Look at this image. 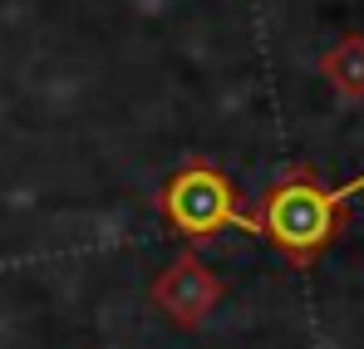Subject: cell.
Masks as SVG:
<instances>
[{"instance_id": "cell-1", "label": "cell", "mask_w": 364, "mask_h": 349, "mask_svg": "<svg viewBox=\"0 0 364 349\" xmlns=\"http://www.w3.org/2000/svg\"><path fill=\"white\" fill-rule=\"evenodd\" d=\"M360 192H364V173L350 177L345 187H330L310 163H291L251 207L256 212V236L271 251H281L296 271H305L350 227V202Z\"/></svg>"}, {"instance_id": "cell-2", "label": "cell", "mask_w": 364, "mask_h": 349, "mask_svg": "<svg viewBox=\"0 0 364 349\" xmlns=\"http://www.w3.org/2000/svg\"><path fill=\"white\" fill-rule=\"evenodd\" d=\"M153 207L192 246L217 241V232H227V227H242V232L256 236V212L237 197L232 177L222 173L212 158H187L178 173L158 187Z\"/></svg>"}, {"instance_id": "cell-3", "label": "cell", "mask_w": 364, "mask_h": 349, "mask_svg": "<svg viewBox=\"0 0 364 349\" xmlns=\"http://www.w3.org/2000/svg\"><path fill=\"white\" fill-rule=\"evenodd\" d=\"M222 295H227V281H222L197 251L173 256V261L153 276V286H148L153 310H158L168 325H178V330H197V325L222 305Z\"/></svg>"}, {"instance_id": "cell-4", "label": "cell", "mask_w": 364, "mask_h": 349, "mask_svg": "<svg viewBox=\"0 0 364 349\" xmlns=\"http://www.w3.org/2000/svg\"><path fill=\"white\" fill-rule=\"evenodd\" d=\"M320 74H325V84H330L345 104H360L364 99V35L335 40V45L320 55Z\"/></svg>"}]
</instances>
